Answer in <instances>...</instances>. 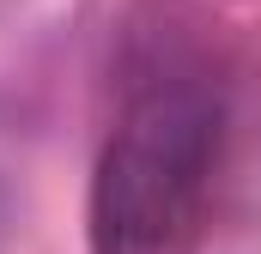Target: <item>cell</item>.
I'll list each match as a JSON object with an SVG mask.
<instances>
[{
    "instance_id": "2",
    "label": "cell",
    "mask_w": 261,
    "mask_h": 254,
    "mask_svg": "<svg viewBox=\"0 0 261 254\" xmlns=\"http://www.w3.org/2000/svg\"><path fill=\"white\" fill-rule=\"evenodd\" d=\"M6 230H12V188L0 182V242H6Z\"/></svg>"
},
{
    "instance_id": "1",
    "label": "cell",
    "mask_w": 261,
    "mask_h": 254,
    "mask_svg": "<svg viewBox=\"0 0 261 254\" xmlns=\"http://www.w3.org/2000/svg\"><path fill=\"white\" fill-rule=\"evenodd\" d=\"M219 145H225V103L206 85L170 79L140 91L91 170L85 200L91 254H170L213 188Z\"/></svg>"
}]
</instances>
